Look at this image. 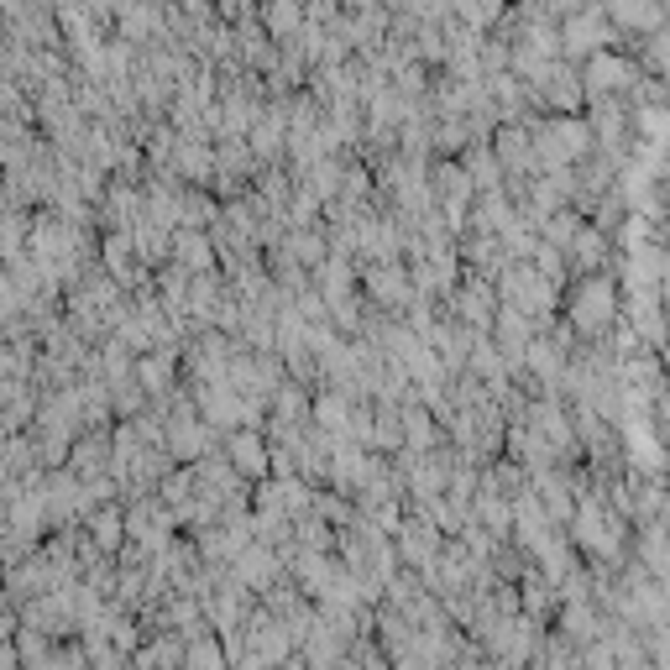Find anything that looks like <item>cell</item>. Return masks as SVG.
<instances>
[{
    "instance_id": "6da1fadb",
    "label": "cell",
    "mask_w": 670,
    "mask_h": 670,
    "mask_svg": "<svg viewBox=\"0 0 670 670\" xmlns=\"http://www.w3.org/2000/svg\"><path fill=\"white\" fill-rule=\"evenodd\" d=\"M613 288L608 283H602V278H592L587 288H582V294H576V304H571V320L576 325H582V330H602V325H608L613 320Z\"/></svg>"
},
{
    "instance_id": "7a4b0ae2",
    "label": "cell",
    "mask_w": 670,
    "mask_h": 670,
    "mask_svg": "<svg viewBox=\"0 0 670 670\" xmlns=\"http://www.w3.org/2000/svg\"><path fill=\"white\" fill-rule=\"evenodd\" d=\"M231 456H236V466H241V472H262V445H257V440L236 435V440H231Z\"/></svg>"
}]
</instances>
